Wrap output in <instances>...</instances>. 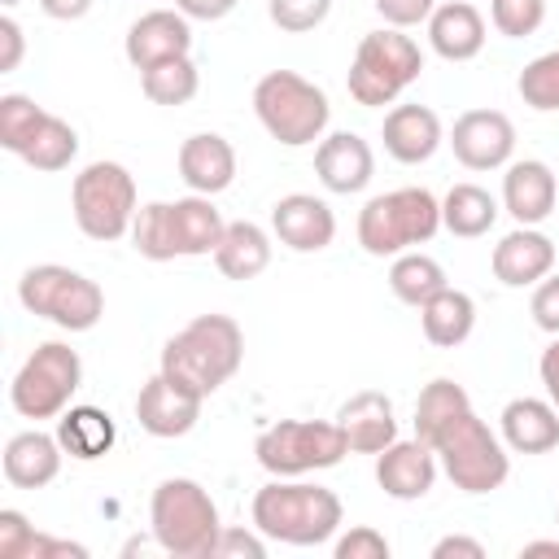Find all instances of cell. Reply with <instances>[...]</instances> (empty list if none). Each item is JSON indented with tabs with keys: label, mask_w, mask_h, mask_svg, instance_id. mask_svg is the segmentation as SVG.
Returning <instances> with one entry per match:
<instances>
[{
	"label": "cell",
	"mask_w": 559,
	"mask_h": 559,
	"mask_svg": "<svg viewBox=\"0 0 559 559\" xmlns=\"http://www.w3.org/2000/svg\"><path fill=\"white\" fill-rule=\"evenodd\" d=\"M179 179L201 192V197H218L231 188L236 179V148L218 135V131H197L179 144Z\"/></svg>",
	"instance_id": "obj_24"
},
{
	"label": "cell",
	"mask_w": 559,
	"mask_h": 559,
	"mask_svg": "<svg viewBox=\"0 0 559 559\" xmlns=\"http://www.w3.org/2000/svg\"><path fill=\"white\" fill-rule=\"evenodd\" d=\"M83 384V358L66 341H44L35 354L17 367L9 384V402L22 419H57L70 411V397Z\"/></svg>",
	"instance_id": "obj_13"
},
{
	"label": "cell",
	"mask_w": 559,
	"mask_h": 559,
	"mask_svg": "<svg viewBox=\"0 0 559 559\" xmlns=\"http://www.w3.org/2000/svg\"><path fill=\"white\" fill-rule=\"evenodd\" d=\"M22 52H26V35L17 26V17H0V74H13L22 66Z\"/></svg>",
	"instance_id": "obj_42"
},
{
	"label": "cell",
	"mask_w": 559,
	"mask_h": 559,
	"mask_svg": "<svg viewBox=\"0 0 559 559\" xmlns=\"http://www.w3.org/2000/svg\"><path fill=\"white\" fill-rule=\"evenodd\" d=\"M0 4H4V9H13V4H17V0H0Z\"/></svg>",
	"instance_id": "obj_48"
},
{
	"label": "cell",
	"mask_w": 559,
	"mask_h": 559,
	"mask_svg": "<svg viewBox=\"0 0 559 559\" xmlns=\"http://www.w3.org/2000/svg\"><path fill=\"white\" fill-rule=\"evenodd\" d=\"M17 301L66 328V332H92L105 314V293L96 280H87L83 271L74 266H61V262H39V266H26L22 280H17Z\"/></svg>",
	"instance_id": "obj_9"
},
{
	"label": "cell",
	"mask_w": 559,
	"mask_h": 559,
	"mask_svg": "<svg viewBox=\"0 0 559 559\" xmlns=\"http://www.w3.org/2000/svg\"><path fill=\"white\" fill-rule=\"evenodd\" d=\"M197 87H201V74L192 66V57H170V61L140 70V92L153 105H188L197 96Z\"/></svg>",
	"instance_id": "obj_33"
},
{
	"label": "cell",
	"mask_w": 559,
	"mask_h": 559,
	"mask_svg": "<svg viewBox=\"0 0 559 559\" xmlns=\"http://www.w3.org/2000/svg\"><path fill=\"white\" fill-rule=\"evenodd\" d=\"M227 223L214 210L210 197L192 192L179 201H148L135 210L131 223V245L148 262H170V258H205L218 249Z\"/></svg>",
	"instance_id": "obj_4"
},
{
	"label": "cell",
	"mask_w": 559,
	"mask_h": 559,
	"mask_svg": "<svg viewBox=\"0 0 559 559\" xmlns=\"http://www.w3.org/2000/svg\"><path fill=\"white\" fill-rule=\"evenodd\" d=\"M148 524L166 555L175 559H214V542L223 533L218 502L192 476H166L148 498Z\"/></svg>",
	"instance_id": "obj_5"
},
{
	"label": "cell",
	"mask_w": 559,
	"mask_h": 559,
	"mask_svg": "<svg viewBox=\"0 0 559 559\" xmlns=\"http://www.w3.org/2000/svg\"><path fill=\"white\" fill-rule=\"evenodd\" d=\"M380 140H384V153L402 166H419L428 162L445 131H441V118L428 109V105H393L384 114V127H380Z\"/></svg>",
	"instance_id": "obj_23"
},
{
	"label": "cell",
	"mask_w": 559,
	"mask_h": 559,
	"mask_svg": "<svg viewBox=\"0 0 559 559\" xmlns=\"http://www.w3.org/2000/svg\"><path fill=\"white\" fill-rule=\"evenodd\" d=\"M336 424L349 441V454H380L384 445L397 441V415L380 389H362V393L345 397L336 411Z\"/></svg>",
	"instance_id": "obj_22"
},
{
	"label": "cell",
	"mask_w": 559,
	"mask_h": 559,
	"mask_svg": "<svg viewBox=\"0 0 559 559\" xmlns=\"http://www.w3.org/2000/svg\"><path fill=\"white\" fill-rule=\"evenodd\" d=\"M419 328H424V336L432 341V345H441V349H454V345H463L467 336H472V328H476V301L463 293V288H441L437 297H428L424 306H419Z\"/></svg>",
	"instance_id": "obj_30"
},
{
	"label": "cell",
	"mask_w": 559,
	"mask_h": 559,
	"mask_svg": "<svg viewBox=\"0 0 559 559\" xmlns=\"http://www.w3.org/2000/svg\"><path fill=\"white\" fill-rule=\"evenodd\" d=\"M498 201L480 188V183H454L445 197H441V227L450 236H463V240H476L485 236L493 223H498Z\"/></svg>",
	"instance_id": "obj_31"
},
{
	"label": "cell",
	"mask_w": 559,
	"mask_h": 559,
	"mask_svg": "<svg viewBox=\"0 0 559 559\" xmlns=\"http://www.w3.org/2000/svg\"><path fill=\"white\" fill-rule=\"evenodd\" d=\"M493 280L507 288H528L555 271V240L537 227H515L493 245Z\"/></svg>",
	"instance_id": "obj_19"
},
{
	"label": "cell",
	"mask_w": 559,
	"mask_h": 559,
	"mask_svg": "<svg viewBox=\"0 0 559 559\" xmlns=\"http://www.w3.org/2000/svg\"><path fill=\"white\" fill-rule=\"evenodd\" d=\"M96 0H39V9L52 17V22H79Z\"/></svg>",
	"instance_id": "obj_46"
},
{
	"label": "cell",
	"mask_w": 559,
	"mask_h": 559,
	"mask_svg": "<svg viewBox=\"0 0 559 559\" xmlns=\"http://www.w3.org/2000/svg\"><path fill=\"white\" fill-rule=\"evenodd\" d=\"M271 231L280 236V245H288L293 253H319L332 245L336 236V214L323 197L310 192H288L271 205Z\"/></svg>",
	"instance_id": "obj_16"
},
{
	"label": "cell",
	"mask_w": 559,
	"mask_h": 559,
	"mask_svg": "<svg viewBox=\"0 0 559 559\" xmlns=\"http://www.w3.org/2000/svg\"><path fill=\"white\" fill-rule=\"evenodd\" d=\"M371 4H376V13H380L389 26H397V31L428 22L432 9H437V0H371Z\"/></svg>",
	"instance_id": "obj_41"
},
{
	"label": "cell",
	"mask_w": 559,
	"mask_h": 559,
	"mask_svg": "<svg viewBox=\"0 0 559 559\" xmlns=\"http://www.w3.org/2000/svg\"><path fill=\"white\" fill-rule=\"evenodd\" d=\"M175 9L183 17H192V22H218V17H227L236 9V0H175Z\"/></svg>",
	"instance_id": "obj_43"
},
{
	"label": "cell",
	"mask_w": 559,
	"mask_h": 559,
	"mask_svg": "<svg viewBox=\"0 0 559 559\" xmlns=\"http://www.w3.org/2000/svg\"><path fill=\"white\" fill-rule=\"evenodd\" d=\"M559 201V179L546 162L524 157V162H507L502 175V210L520 223V227H537Z\"/></svg>",
	"instance_id": "obj_21"
},
{
	"label": "cell",
	"mask_w": 559,
	"mask_h": 559,
	"mask_svg": "<svg viewBox=\"0 0 559 559\" xmlns=\"http://www.w3.org/2000/svg\"><path fill=\"white\" fill-rule=\"evenodd\" d=\"M454 555H463V559H485V546H480L476 537H463V533H450V537H441V542L432 546V559H454Z\"/></svg>",
	"instance_id": "obj_44"
},
{
	"label": "cell",
	"mask_w": 559,
	"mask_h": 559,
	"mask_svg": "<svg viewBox=\"0 0 559 559\" xmlns=\"http://www.w3.org/2000/svg\"><path fill=\"white\" fill-rule=\"evenodd\" d=\"M0 144H4L13 157H22L31 170L57 175V170H66V166L74 162V153H79V131H74L66 118L39 109L31 96L4 92V96H0Z\"/></svg>",
	"instance_id": "obj_11"
},
{
	"label": "cell",
	"mask_w": 559,
	"mask_h": 559,
	"mask_svg": "<svg viewBox=\"0 0 559 559\" xmlns=\"http://www.w3.org/2000/svg\"><path fill=\"white\" fill-rule=\"evenodd\" d=\"M520 555H524V559H528V555H555V559H559V537H555V542H550V537H542V542H524Z\"/></svg>",
	"instance_id": "obj_47"
},
{
	"label": "cell",
	"mask_w": 559,
	"mask_h": 559,
	"mask_svg": "<svg viewBox=\"0 0 559 559\" xmlns=\"http://www.w3.org/2000/svg\"><path fill=\"white\" fill-rule=\"evenodd\" d=\"M450 148L467 170H498L515 153V127L502 109H467L450 127Z\"/></svg>",
	"instance_id": "obj_14"
},
{
	"label": "cell",
	"mask_w": 559,
	"mask_h": 559,
	"mask_svg": "<svg viewBox=\"0 0 559 559\" xmlns=\"http://www.w3.org/2000/svg\"><path fill=\"white\" fill-rule=\"evenodd\" d=\"M555 524H559V511H555Z\"/></svg>",
	"instance_id": "obj_49"
},
{
	"label": "cell",
	"mask_w": 559,
	"mask_h": 559,
	"mask_svg": "<svg viewBox=\"0 0 559 559\" xmlns=\"http://www.w3.org/2000/svg\"><path fill=\"white\" fill-rule=\"evenodd\" d=\"M253 114L271 140H280L284 148H306L323 140L332 105L328 92L297 70H271L253 83Z\"/></svg>",
	"instance_id": "obj_6"
},
{
	"label": "cell",
	"mask_w": 559,
	"mask_h": 559,
	"mask_svg": "<svg viewBox=\"0 0 559 559\" xmlns=\"http://www.w3.org/2000/svg\"><path fill=\"white\" fill-rule=\"evenodd\" d=\"M214 266L227 280H258L271 266V236L249 218L227 223V231H223V240L214 249Z\"/></svg>",
	"instance_id": "obj_29"
},
{
	"label": "cell",
	"mask_w": 559,
	"mask_h": 559,
	"mask_svg": "<svg viewBox=\"0 0 559 559\" xmlns=\"http://www.w3.org/2000/svg\"><path fill=\"white\" fill-rule=\"evenodd\" d=\"M266 13H271V22H275L280 31L306 35V31H314V26L328 22L332 0H266Z\"/></svg>",
	"instance_id": "obj_36"
},
{
	"label": "cell",
	"mask_w": 559,
	"mask_h": 559,
	"mask_svg": "<svg viewBox=\"0 0 559 559\" xmlns=\"http://www.w3.org/2000/svg\"><path fill=\"white\" fill-rule=\"evenodd\" d=\"M332 555L336 559H389V537L380 528H371V524H358L345 537H336Z\"/></svg>",
	"instance_id": "obj_37"
},
{
	"label": "cell",
	"mask_w": 559,
	"mask_h": 559,
	"mask_svg": "<svg viewBox=\"0 0 559 559\" xmlns=\"http://www.w3.org/2000/svg\"><path fill=\"white\" fill-rule=\"evenodd\" d=\"M31 542H35V528L22 511L4 507L0 511V559H26L31 555Z\"/></svg>",
	"instance_id": "obj_38"
},
{
	"label": "cell",
	"mask_w": 559,
	"mask_h": 559,
	"mask_svg": "<svg viewBox=\"0 0 559 559\" xmlns=\"http://www.w3.org/2000/svg\"><path fill=\"white\" fill-rule=\"evenodd\" d=\"M253 454L271 476H310L336 467L349 454V441L336 419H280L258 432Z\"/></svg>",
	"instance_id": "obj_12"
},
{
	"label": "cell",
	"mask_w": 559,
	"mask_h": 559,
	"mask_svg": "<svg viewBox=\"0 0 559 559\" xmlns=\"http://www.w3.org/2000/svg\"><path fill=\"white\" fill-rule=\"evenodd\" d=\"M419 70H424L419 44L397 26H380L358 39L345 87L362 109H380V105H393L419 79Z\"/></svg>",
	"instance_id": "obj_8"
},
{
	"label": "cell",
	"mask_w": 559,
	"mask_h": 559,
	"mask_svg": "<svg viewBox=\"0 0 559 559\" xmlns=\"http://www.w3.org/2000/svg\"><path fill=\"white\" fill-rule=\"evenodd\" d=\"M389 288H393V297L402 301V306H424L428 297H437L441 288H445V271H441V262L437 258H428V253H397L393 258V266H389Z\"/></svg>",
	"instance_id": "obj_32"
},
{
	"label": "cell",
	"mask_w": 559,
	"mask_h": 559,
	"mask_svg": "<svg viewBox=\"0 0 559 559\" xmlns=\"http://www.w3.org/2000/svg\"><path fill=\"white\" fill-rule=\"evenodd\" d=\"M314 175L336 197L362 192L371 183V175H376V153L358 131H332L314 148Z\"/></svg>",
	"instance_id": "obj_18"
},
{
	"label": "cell",
	"mask_w": 559,
	"mask_h": 559,
	"mask_svg": "<svg viewBox=\"0 0 559 559\" xmlns=\"http://www.w3.org/2000/svg\"><path fill=\"white\" fill-rule=\"evenodd\" d=\"M345 511L328 485L275 476L253 493V528L284 546H323L341 528Z\"/></svg>",
	"instance_id": "obj_3"
},
{
	"label": "cell",
	"mask_w": 559,
	"mask_h": 559,
	"mask_svg": "<svg viewBox=\"0 0 559 559\" xmlns=\"http://www.w3.org/2000/svg\"><path fill=\"white\" fill-rule=\"evenodd\" d=\"M214 559H266V542L249 528H227L223 524V533L214 542Z\"/></svg>",
	"instance_id": "obj_40"
},
{
	"label": "cell",
	"mask_w": 559,
	"mask_h": 559,
	"mask_svg": "<svg viewBox=\"0 0 559 559\" xmlns=\"http://www.w3.org/2000/svg\"><path fill=\"white\" fill-rule=\"evenodd\" d=\"M441 231V201L428 188H393L358 210V245L371 258H397Z\"/></svg>",
	"instance_id": "obj_7"
},
{
	"label": "cell",
	"mask_w": 559,
	"mask_h": 559,
	"mask_svg": "<svg viewBox=\"0 0 559 559\" xmlns=\"http://www.w3.org/2000/svg\"><path fill=\"white\" fill-rule=\"evenodd\" d=\"M415 437L432 445L437 463L463 493H493L511 476V454H507L502 437L472 411L467 389L445 376H437L419 389Z\"/></svg>",
	"instance_id": "obj_1"
},
{
	"label": "cell",
	"mask_w": 559,
	"mask_h": 559,
	"mask_svg": "<svg viewBox=\"0 0 559 559\" xmlns=\"http://www.w3.org/2000/svg\"><path fill=\"white\" fill-rule=\"evenodd\" d=\"M70 210L74 223L87 240H122L131 236L140 197H135V179L122 162H92L74 175L70 183Z\"/></svg>",
	"instance_id": "obj_10"
},
{
	"label": "cell",
	"mask_w": 559,
	"mask_h": 559,
	"mask_svg": "<svg viewBox=\"0 0 559 559\" xmlns=\"http://www.w3.org/2000/svg\"><path fill=\"white\" fill-rule=\"evenodd\" d=\"M245 362V332L231 314H197L162 345V376L179 389L197 393L201 402L218 393Z\"/></svg>",
	"instance_id": "obj_2"
},
{
	"label": "cell",
	"mask_w": 559,
	"mask_h": 559,
	"mask_svg": "<svg viewBox=\"0 0 559 559\" xmlns=\"http://www.w3.org/2000/svg\"><path fill=\"white\" fill-rule=\"evenodd\" d=\"M502 445L515 454H546L559 445V406L542 397H511L498 415Z\"/></svg>",
	"instance_id": "obj_26"
},
{
	"label": "cell",
	"mask_w": 559,
	"mask_h": 559,
	"mask_svg": "<svg viewBox=\"0 0 559 559\" xmlns=\"http://www.w3.org/2000/svg\"><path fill=\"white\" fill-rule=\"evenodd\" d=\"M57 441L70 459L92 463V459H105L114 450L118 428H114L109 411H100V406H70L57 415Z\"/></svg>",
	"instance_id": "obj_28"
},
{
	"label": "cell",
	"mask_w": 559,
	"mask_h": 559,
	"mask_svg": "<svg viewBox=\"0 0 559 559\" xmlns=\"http://www.w3.org/2000/svg\"><path fill=\"white\" fill-rule=\"evenodd\" d=\"M135 419L148 437L157 441H175V437H188L201 419V397L179 389L170 376H153L140 384V397H135Z\"/></svg>",
	"instance_id": "obj_15"
},
{
	"label": "cell",
	"mask_w": 559,
	"mask_h": 559,
	"mask_svg": "<svg viewBox=\"0 0 559 559\" xmlns=\"http://www.w3.org/2000/svg\"><path fill=\"white\" fill-rule=\"evenodd\" d=\"M428 44L441 61H472L485 48V17L467 0H445L428 17Z\"/></svg>",
	"instance_id": "obj_27"
},
{
	"label": "cell",
	"mask_w": 559,
	"mask_h": 559,
	"mask_svg": "<svg viewBox=\"0 0 559 559\" xmlns=\"http://www.w3.org/2000/svg\"><path fill=\"white\" fill-rule=\"evenodd\" d=\"M437 480V454L428 441H393L376 454V485L397 498V502H415L432 489Z\"/></svg>",
	"instance_id": "obj_20"
},
{
	"label": "cell",
	"mask_w": 559,
	"mask_h": 559,
	"mask_svg": "<svg viewBox=\"0 0 559 559\" xmlns=\"http://www.w3.org/2000/svg\"><path fill=\"white\" fill-rule=\"evenodd\" d=\"M528 310H533V323H537L542 332L559 336V275H555V271H550L546 280H537Z\"/></svg>",
	"instance_id": "obj_39"
},
{
	"label": "cell",
	"mask_w": 559,
	"mask_h": 559,
	"mask_svg": "<svg viewBox=\"0 0 559 559\" xmlns=\"http://www.w3.org/2000/svg\"><path fill=\"white\" fill-rule=\"evenodd\" d=\"M515 92H520V100H524L528 109H537V114H555V109H559V48L533 57V61L520 70Z\"/></svg>",
	"instance_id": "obj_34"
},
{
	"label": "cell",
	"mask_w": 559,
	"mask_h": 559,
	"mask_svg": "<svg viewBox=\"0 0 559 559\" xmlns=\"http://www.w3.org/2000/svg\"><path fill=\"white\" fill-rule=\"evenodd\" d=\"M192 17H183L179 9H153V13H140L127 31V61L135 70H148L157 61H170V57H188L192 52Z\"/></svg>",
	"instance_id": "obj_17"
},
{
	"label": "cell",
	"mask_w": 559,
	"mask_h": 559,
	"mask_svg": "<svg viewBox=\"0 0 559 559\" xmlns=\"http://www.w3.org/2000/svg\"><path fill=\"white\" fill-rule=\"evenodd\" d=\"M61 441L57 432H39V428H26V432H13L9 445H4V480L17 485V489H44L57 480L61 472Z\"/></svg>",
	"instance_id": "obj_25"
},
{
	"label": "cell",
	"mask_w": 559,
	"mask_h": 559,
	"mask_svg": "<svg viewBox=\"0 0 559 559\" xmlns=\"http://www.w3.org/2000/svg\"><path fill=\"white\" fill-rule=\"evenodd\" d=\"M537 376H542V384H546V393H550V402L559 406V336L542 349V358H537Z\"/></svg>",
	"instance_id": "obj_45"
},
{
	"label": "cell",
	"mask_w": 559,
	"mask_h": 559,
	"mask_svg": "<svg viewBox=\"0 0 559 559\" xmlns=\"http://www.w3.org/2000/svg\"><path fill=\"white\" fill-rule=\"evenodd\" d=\"M489 22L507 39H524L546 22V0H489Z\"/></svg>",
	"instance_id": "obj_35"
}]
</instances>
